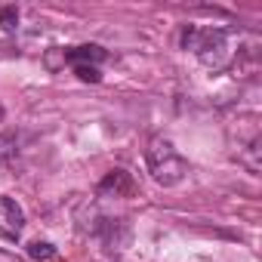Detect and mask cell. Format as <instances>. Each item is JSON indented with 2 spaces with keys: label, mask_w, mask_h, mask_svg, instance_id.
I'll list each match as a JSON object with an SVG mask.
<instances>
[{
  "label": "cell",
  "mask_w": 262,
  "mask_h": 262,
  "mask_svg": "<svg viewBox=\"0 0 262 262\" xmlns=\"http://www.w3.org/2000/svg\"><path fill=\"white\" fill-rule=\"evenodd\" d=\"M182 47L191 50L207 68L222 71L231 62V40L225 28H201V25H188L182 31Z\"/></svg>",
  "instance_id": "cell-1"
},
{
  "label": "cell",
  "mask_w": 262,
  "mask_h": 262,
  "mask_svg": "<svg viewBox=\"0 0 262 262\" xmlns=\"http://www.w3.org/2000/svg\"><path fill=\"white\" fill-rule=\"evenodd\" d=\"M145 164H148V173L158 185H176L188 176V161L173 148L170 139H161V136L148 142Z\"/></svg>",
  "instance_id": "cell-2"
},
{
  "label": "cell",
  "mask_w": 262,
  "mask_h": 262,
  "mask_svg": "<svg viewBox=\"0 0 262 262\" xmlns=\"http://www.w3.org/2000/svg\"><path fill=\"white\" fill-rule=\"evenodd\" d=\"M22 228H25V213H22V207H19L13 198H4V194H0V237L19 241V237H22Z\"/></svg>",
  "instance_id": "cell-3"
},
{
  "label": "cell",
  "mask_w": 262,
  "mask_h": 262,
  "mask_svg": "<svg viewBox=\"0 0 262 262\" xmlns=\"http://www.w3.org/2000/svg\"><path fill=\"white\" fill-rule=\"evenodd\" d=\"M136 191V182L126 170H111L105 173V179L99 182V198H126Z\"/></svg>",
  "instance_id": "cell-4"
},
{
  "label": "cell",
  "mask_w": 262,
  "mask_h": 262,
  "mask_svg": "<svg viewBox=\"0 0 262 262\" xmlns=\"http://www.w3.org/2000/svg\"><path fill=\"white\" fill-rule=\"evenodd\" d=\"M62 53V62L65 65H96L99 68V62H105L108 59V53L99 47V43H83V47H68V50H59Z\"/></svg>",
  "instance_id": "cell-5"
},
{
  "label": "cell",
  "mask_w": 262,
  "mask_h": 262,
  "mask_svg": "<svg viewBox=\"0 0 262 262\" xmlns=\"http://www.w3.org/2000/svg\"><path fill=\"white\" fill-rule=\"evenodd\" d=\"M16 155H19L16 136H13V133H0V164L10 161V158H16Z\"/></svg>",
  "instance_id": "cell-6"
},
{
  "label": "cell",
  "mask_w": 262,
  "mask_h": 262,
  "mask_svg": "<svg viewBox=\"0 0 262 262\" xmlns=\"http://www.w3.org/2000/svg\"><path fill=\"white\" fill-rule=\"evenodd\" d=\"M28 256H31V259H53V256H56V247L47 244V241H34V244L28 247Z\"/></svg>",
  "instance_id": "cell-7"
},
{
  "label": "cell",
  "mask_w": 262,
  "mask_h": 262,
  "mask_svg": "<svg viewBox=\"0 0 262 262\" xmlns=\"http://www.w3.org/2000/svg\"><path fill=\"white\" fill-rule=\"evenodd\" d=\"M74 71H77V77L86 80V83H99V80H102V71H99L96 65H74Z\"/></svg>",
  "instance_id": "cell-8"
},
{
  "label": "cell",
  "mask_w": 262,
  "mask_h": 262,
  "mask_svg": "<svg viewBox=\"0 0 262 262\" xmlns=\"http://www.w3.org/2000/svg\"><path fill=\"white\" fill-rule=\"evenodd\" d=\"M0 25H4L7 31H16V25H19V10H16V7H4V10H0Z\"/></svg>",
  "instance_id": "cell-9"
},
{
  "label": "cell",
  "mask_w": 262,
  "mask_h": 262,
  "mask_svg": "<svg viewBox=\"0 0 262 262\" xmlns=\"http://www.w3.org/2000/svg\"><path fill=\"white\" fill-rule=\"evenodd\" d=\"M0 117H4V105H0Z\"/></svg>",
  "instance_id": "cell-10"
}]
</instances>
